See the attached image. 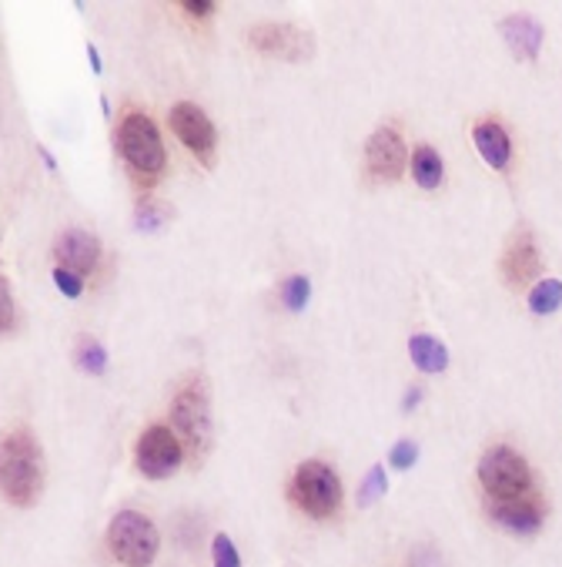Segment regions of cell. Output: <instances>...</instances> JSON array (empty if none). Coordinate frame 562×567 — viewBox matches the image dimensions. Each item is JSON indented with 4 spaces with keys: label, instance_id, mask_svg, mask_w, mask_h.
<instances>
[{
    "label": "cell",
    "instance_id": "obj_1",
    "mask_svg": "<svg viewBox=\"0 0 562 567\" xmlns=\"http://www.w3.org/2000/svg\"><path fill=\"white\" fill-rule=\"evenodd\" d=\"M44 491V460L31 430H14L0 440V494L14 507H31Z\"/></svg>",
    "mask_w": 562,
    "mask_h": 567
},
{
    "label": "cell",
    "instance_id": "obj_2",
    "mask_svg": "<svg viewBox=\"0 0 562 567\" xmlns=\"http://www.w3.org/2000/svg\"><path fill=\"white\" fill-rule=\"evenodd\" d=\"M118 152L128 162L131 175L137 178V185H147V188L162 178V172L168 165L158 125L141 111H128L121 118V125H118Z\"/></svg>",
    "mask_w": 562,
    "mask_h": 567
},
{
    "label": "cell",
    "instance_id": "obj_3",
    "mask_svg": "<svg viewBox=\"0 0 562 567\" xmlns=\"http://www.w3.org/2000/svg\"><path fill=\"white\" fill-rule=\"evenodd\" d=\"M171 420H175V434H178L181 447L191 453V460L198 463L208 457L215 427H212V397L201 376H191V380L175 393Z\"/></svg>",
    "mask_w": 562,
    "mask_h": 567
},
{
    "label": "cell",
    "instance_id": "obj_4",
    "mask_svg": "<svg viewBox=\"0 0 562 567\" xmlns=\"http://www.w3.org/2000/svg\"><path fill=\"white\" fill-rule=\"evenodd\" d=\"M108 547L124 567H151L162 547V534L151 517L137 510H121L108 524Z\"/></svg>",
    "mask_w": 562,
    "mask_h": 567
},
{
    "label": "cell",
    "instance_id": "obj_5",
    "mask_svg": "<svg viewBox=\"0 0 562 567\" xmlns=\"http://www.w3.org/2000/svg\"><path fill=\"white\" fill-rule=\"evenodd\" d=\"M288 494L304 513L315 517V521H328V517H335L338 507H342V481H338L335 470L322 460L298 463Z\"/></svg>",
    "mask_w": 562,
    "mask_h": 567
},
{
    "label": "cell",
    "instance_id": "obj_6",
    "mask_svg": "<svg viewBox=\"0 0 562 567\" xmlns=\"http://www.w3.org/2000/svg\"><path fill=\"white\" fill-rule=\"evenodd\" d=\"M479 484L489 500H509L533 491V470L513 447H489L479 460Z\"/></svg>",
    "mask_w": 562,
    "mask_h": 567
},
{
    "label": "cell",
    "instance_id": "obj_7",
    "mask_svg": "<svg viewBox=\"0 0 562 567\" xmlns=\"http://www.w3.org/2000/svg\"><path fill=\"white\" fill-rule=\"evenodd\" d=\"M181 460H184V447H181V440H178V434L171 427H162V423H155V427H147L137 437L134 463L141 470V477L165 481L181 466Z\"/></svg>",
    "mask_w": 562,
    "mask_h": 567
},
{
    "label": "cell",
    "instance_id": "obj_8",
    "mask_svg": "<svg viewBox=\"0 0 562 567\" xmlns=\"http://www.w3.org/2000/svg\"><path fill=\"white\" fill-rule=\"evenodd\" d=\"M248 44L254 51H262L268 58L282 61H309L315 51V37L309 31H301L295 24H254L248 31Z\"/></svg>",
    "mask_w": 562,
    "mask_h": 567
},
{
    "label": "cell",
    "instance_id": "obj_9",
    "mask_svg": "<svg viewBox=\"0 0 562 567\" xmlns=\"http://www.w3.org/2000/svg\"><path fill=\"white\" fill-rule=\"evenodd\" d=\"M171 121V131L178 134L181 145L204 165H212L215 162V149H218V131L212 125V118L204 115L198 105L191 102H178L168 115Z\"/></svg>",
    "mask_w": 562,
    "mask_h": 567
},
{
    "label": "cell",
    "instance_id": "obj_10",
    "mask_svg": "<svg viewBox=\"0 0 562 567\" xmlns=\"http://www.w3.org/2000/svg\"><path fill=\"white\" fill-rule=\"evenodd\" d=\"M486 510L502 531L519 534V538L536 534L546 521V500L536 491H529L523 497H509V500H486Z\"/></svg>",
    "mask_w": 562,
    "mask_h": 567
},
{
    "label": "cell",
    "instance_id": "obj_11",
    "mask_svg": "<svg viewBox=\"0 0 562 567\" xmlns=\"http://www.w3.org/2000/svg\"><path fill=\"white\" fill-rule=\"evenodd\" d=\"M55 259H58V269H68L74 275H91L97 269V259H100V243L94 239L91 232L84 228H68L58 235L55 243Z\"/></svg>",
    "mask_w": 562,
    "mask_h": 567
},
{
    "label": "cell",
    "instance_id": "obj_12",
    "mask_svg": "<svg viewBox=\"0 0 562 567\" xmlns=\"http://www.w3.org/2000/svg\"><path fill=\"white\" fill-rule=\"evenodd\" d=\"M405 141L395 128H379L369 145H366V162H369V172L375 178H385V181H395L402 172H405Z\"/></svg>",
    "mask_w": 562,
    "mask_h": 567
},
{
    "label": "cell",
    "instance_id": "obj_13",
    "mask_svg": "<svg viewBox=\"0 0 562 567\" xmlns=\"http://www.w3.org/2000/svg\"><path fill=\"white\" fill-rule=\"evenodd\" d=\"M542 269V259H539V249L533 243V235L526 228H519L513 235V243L505 246V256H502V275L509 286H529V282L539 275Z\"/></svg>",
    "mask_w": 562,
    "mask_h": 567
},
{
    "label": "cell",
    "instance_id": "obj_14",
    "mask_svg": "<svg viewBox=\"0 0 562 567\" xmlns=\"http://www.w3.org/2000/svg\"><path fill=\"white\" fill-rule=\"evenodd\" d=\"M499 34L505 37L509 51H513L519 61H536L539 47H542V24L529 14H513L499 24Z\"/></svg>",
    "mask_w": 562,
    "mask_h": 567
},
{
    "label": "cell",
    "instance_id": "obj_15",
    "mask_svg": "<svg viewBox=\"0 0 562 567\" xmlns=\"http://www.w3.org/2000/svg\"><path fill=\"white\" fill-rule=\"evenodd\" d=\"M473 141H476V149L489 168L502 172L509 165V158H513V141H509V134L499 121H479L473 128Z\"/></svg>",
    "mask_w": 562,
    "mask_h": 567
},
{
    "label": "cell",
    "instance_id": "obj_16",
    "mask_svg": "<svg viewBox=\"0 0 562 567\" xmlns=\"http://www.w3.org/2000/svg\"><path fill=\"white\" fill-rule=\"evenodd\" d=\"M408 356H412V363L422 373H442L449 366V350L429 333H416L412 340H408Z\"/></svg>",
    "mask_w": 562,
    "mask_h": 567
},
{
    "label": "cell",
    "instance_id": "obj_17",
    "mask_svg": "<svg viewBox=\"0 0 562 567\" xmlns=\"http://www.w3.org/2000/svg\"><path fill=\"white\" fill-rule=\"evenodd\" d=\"M412 175H416V181H419L422 188H429V192L442 185L445 168H442V158H439V152H435L432 145H419V149L412 152Z\"/></svg>",
    "mask_w": 562,
    "mask_h": 567
},
{
    "label": "cell",
    "instance_id": "obj_18",
    "mask_svg": "<svg viewBox=\"0 0 562 567\" xmlns=\"http://www.w3.org/2000/svg\"><path fill=\"white\" fill-rule=\"evenodd\" d=\"M74 363H77L81 373H87V376H100V373L108 369V353H105V346H100L97 340L81 336V340H77V350H74Z\"/></svg>",
    "mask_w": 562,
    "mask_h": 567
},
{
    "label": "cell",
    "instance_id": "obj_19",
    "mask_svg": "<svg viewBox=\"0 0 562 567\" xmlns=\"http://www.w3.org/2000/svg\"><path fill=\"white\" fill-rule=\"evenodd\" d=\"M562 306V282L559 279H542L539 286H533L529 293V309L536 316H549Z\"/></svg>",
    "mask_w": 562,
    "mask_h": 567
},
{
    "label": "cell",
    "instance_id": "obj_20",
    "mask_svg": "<svg viewBox=\"0 0 562 567\" xmlns=\"http://www.w3.org/2000/svg\"><path fill=\"white\" fill-rule=\"evenodd\" d=\"M168 218H171V209L165 202H151V199H144L134 212V225L141 232H158Z\"/></svg>",
    "mask_w": 562,
    "mask_h": 567
},
{
    "label": "cell",
    "instance_id": "obj_21",
    "mask_svg": "<svg viewBox=\"0 0 562 567\" xmlns=\"http://www.w3.org/2000/svg\"><path fill=\"white\" fill-rule=\"evenodd\" d=\"M309 296H312V282L304 279V275H291V279L282 282V303H285V309L301 312L304 303H309Z\"/></svg>",
    "mask_w": 562,
    "mask_h": 567
},
{
    "label": "cell",
    "instance_id": "obj_22",
    "mask_svg": "<svg viewBox=\"0 0 562 567\" xmlns=\"http://www.w3.org/2000/svg\"><path fill=\"white\" fill-rule=\"evenodd\" d=\"M388 491V477H385V466L382 463H375L369 474H366V481H362V487H359V507H372L382 494Z\"/></svg>",
    "mask_w": 562,
    "mask_h": 567
},
{
    "label": "cell",
    "instance_id": "obj_23",
    "mask_svg": "<svg viewBox=\"0 0 562 567\" xmlns=\"http://www.w3.org/2000/svg\"><path fill=\"white\" fill-rule=\"evenodd\" d=\"M14 326H17V303H14V296H11V282H8V275H0V336L14 333Z\"/></svg>",
    "mask_w": 562,
    "mask_h": 567
},
{
    "label": "cell",
    "instance_id": "obj_24",
    "mask_svg": "<svg viewBox=\"0 0 562 567\" xmlns=\"http://www.w3.org/2000/svg\"><path fill=\"white\" fill-rule=\"evenodd\" d=\"M212 560H215V567H241V554H238V547L228 534H215Z\"/></svg>",
    "mask_w": 562,
    "mask_h": 567
},
{
    "label": "cell",
    "instance_id": "obj_25",
    "mask_svg": "<svg viewBox=\"0 0 562 567\" xmlns=\"http://www.w3.org/2000/svg\"><path fill=\"white\" fill-rule=\"evenodd\" d=\"M416 460H419V447H416L412 440H398V444L392 447V453H388V463H392L395 470L416 466Z\"/></svg>",
    "mask_w": 562,
    "mask_h": 567
},
{
    "label": "cell",
    "instance_id": "obj_26",
    "mask_svg": "<svg viewBox=\"0 0 562 567\" xmlns=\"http://www.w3.org/2000/svg\"><path fill=\"white\" fill-rule=\"evenodd\" d=\"M55 282H58L61 296H68V299H77L84 293V279L68 272V269H55Z\"/></svg>",
    "mask_w": 562,
    "mask_h": 567
},
{
    "label": "cell",
    "instance_id": "obj_27",
    "mask_svg": "<svg viewBox=\"0 0 562 567\" xmlns=\"http://www.w3.org/2000/svg\"><path fill=\"white\" fill-rule=\"evenodd\" d=\"M181 11L184 14H191V17H212L215 14V4H212V0H181Z\"/></svg>",
    "mask_w": 562,
    "mask_h": 567
},
{
    "label": "cell",
    "instance_id": "obj_28",
    "mask_svg": "<svg viewBox=\"0 0 562 567\" xmlns=\"http://www.w3.org/2000/svg\"><path fill=\"white\" fill-rule=\"evenodd\" d=\"M87 61H91L94 74H100V55H97V47H94V44H87Z\"/></svg>",
    "mask_w": 562,
    "mask_h": 567
},
{
    "label": "cell",
    "instance_id": "obj_29",
    "mask_svg": "<svg viewBox=\"0 0 562 567\" xmlns=\"http://www.w3.org/2000/svg\"><path fill=\"white\" fill-rule=\"evenodd\" d=\"M419 400H422V390H408V397H405V410H412V406H419Z\"/></svg>",
    "mask_w": 562,
    "mask_h": 567
},
{
    "label": "cell",
    "instance_id": "obj_30",
    "mask_svg": "<svg viewBox=\"0 0 562 567\" xmlns=\"http://www.w3.org/2000/svg\"><path fill=\"white\" fill-rule=\"evenodd\" d=\"M40 158L47 162V168H50V172H55V168H58V165H55V158H50V152H47V149H40Z\"/></svg>",
    "mask_w": 562,
    "mask_h": 567
}]
</instances>
